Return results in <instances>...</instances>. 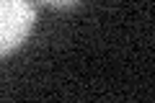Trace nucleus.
Masks as SVG:
<instances>
[{
  "instance_id": "obj_2",
  "label": "nucleus",
  "mask_w": 155,
  "mask_h": 103,
  "mask_svg": "<svg viewBox=\"0 0 155 103\" xmlns=\"http://www.w3.org/2000/svg\"><path fill=\"white\" fill-rule=\"evenodd\" d=\"M44 5H49V8H70V5H75L78 0H41Z\"/></svg>"
},
{
  "instance_id": "obj_1",
  "label": "nucleus",
  "mask_w": 155,
  "mask_h": 103,
  "mask_svg": "<svg viewBox=\"0 0 155 103\" xmlns=\"http://www.w3.org/2000/svg\"><path fill=\"white\" fill-rule=\"evenodd\" d=\"M36 21L31 0H0V57H8L28 39Z\"/></svg>"
}]
</instances>
